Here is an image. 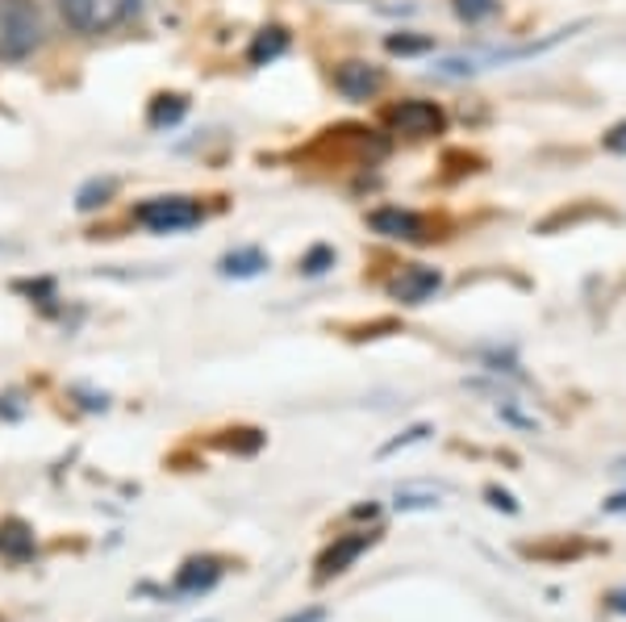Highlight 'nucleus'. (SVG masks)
Returning a JSON list of instances; mask_svg holds the SVG:
<instances>
[{"label":"nucleus","instance_id":"1","mask_svg":"<svg viewBox=\"0 0 626 622\" xmlns=\"http://www.w3.org/2000/svg\"><path fill=\"white\" fill-rule=\"evenodd\" d=\"M47 38L38 0H0V63H25Z\"/></svg>","mask_w":626,"mask_h":622},{"label":"nucleus","instance_id":"2","mask_svg":"<svg viewBox=\"0 0 626 622\" xmlns=\"http://www.w3.org/2000/svg\"><path fill=\"white\" fill-rule=\"evenodd\" d=\"M142 0H59V17L68 22V29L84 34V38H101L114 34L139 13Z\"/></svg>","mask_w":626,"mask_h":622},{"label":"nucleus","instance_id":"3","mask_svg":"<svg viewBox=\"0 0 626 622\" xmlns=\"http://www.w3.org/2000/svg\"><path fill=\"white\" fill-rule=\"evenodd\" d=\"M205 217V210L192 196H151L134 210V222L146 226L151 235H176V230H192Z\"/></svg>","mask_w":626,"mask_h":622},{"label":"nucleus","instance_id":"4","mask_svg":"<svg viewBox=\"0 0 626 622\" xmlns=\"http://www.w3.org/2000/svg\"><path fill=\"white\" fill-rule=\"evenodd\" d=\"M385 121L393 125L397 134H410V139H426V134H439L442 130V109L435 100H401L393 105Z\"/></svg>","mask_w":626,"mask_h":622},{"label":"nucleus","instance_id":"5","mask_svg":"<svg viewBox=\"0 0 626 622\" xmlns=\"http://www.w3.org/2000/svg\"><path fill=\"white\" fill-rule=\"evenodd\" d=\"M371 543H376V535H368V530H355V535H343V539H334V543H330V548L318 555V573H314V581H318V585H326L330 576H343L351 564H355V560H359V555L371 548Z\"/></svg>","mask_w":626,"mask_h":622},{"label":"nucleus","instance_id":"6","mask_svg":"<svg viewBox=\"0 0 626 622\" xmlns=\"http://www.w3.org/2000/svg\"><path fill=\"white\" fill-rule=\"evenodd\" d=\"M442 276L435 267H422V264H410L401 276L389 280V292H393L397 301H405V306H422V301H430L435 292H439Z\"/></svg>","mask_w":626,"mask_h":622},{"label":"nucleus","instance_id":"7","mask_svg":"<svg viewBox=\"0 0 626 622\" xmlns=\"http://www.w3.org/2000/svg\"><path fill=\"white\" fill-rule=\"evenodd\" d=\"M334 88L347 96V100H371V96L385 88V72L371 68V63H343L334 72Z\"/></svg>","mask_w":626,"mask_h":622},{"label":"nucleus","instance_id":"8","mask_svg":"<svg viewBox=\"0 0 626 622\" xmlns=\"http://www.w3.org/2000/svg\"><path fill=\"white\" fill-rule=\"evenodd\" d=\"M222 581V564L213 555H201V560H188L185 569L176 573V598H201L213 585Z\"/></svg>","mask_w":626,"mask_h":622},{"label":"nucleus","instance_id":"9","mask_svg":"<svg viewBox=\"0 0 626 622\" xmlns=\"http://www.w3.org/2000/svg\"><path fill=\"white\" fill-rule=\"evenodd\" d=\"M368 226L376 230V235H385V239H397V242H417L426 239L422 230V217L410 214V210H376V214L368 217Z\"/></svg>","mask_w":626,"mask_h":622},{"label":"nucleus","instance_id":"10","mask_svg":"<svg viewBox=\"0 0 626 622\" xmlns=\"http://www.w3.org/2000/svg\"><path fill=\"white\" fill-rule=\"evenodd\" d=\"M0 555H9V560H29L34 555V530L25 527L22 518H9L4 527H0Z\"/></svg>","mask_w":626,"mask_h":622},{"label":"nucleus","instance_id":"11","mask_svg":"<svg viewBox=\"0 0 626 622\" xmlns=\"http://www.w3.org/2000/svg\"><path fill=\"white\" fill-rule=\"evenodd\" d=\"M288 50V34L280 29V25H268V29H259L256 43H251V50H247V59L256 63V68H263V63H272V59H280Z\"/></svg>","mask_w":626,"mask_h":622},{"label":"nucleus","instance_id":"12","mask_svg":"<svg viewBox=\"0 0 626 622\" xmlns=\"http://www.w3.org/2000/svg\"><path fill=\"white\" fill-rule=\"evenodd\" d=\"M263 267H268V255H263L259 247H243V251H231V255L222 260V276L247 280V276H259Z\"/></svg>","mask_w":626,"mask_h":622},{"label":"nucleus","instance_id":"13","mask_svg":"<svg viewBox=\"0 0 626 622\" xmlns=\"http://www.w3.org/2000/svg\"><path fill=\"white\" fill-rule=\"evenodd\" d=\"M188 100L180 93H167V96H155L151 100V113H146V121H151V130H163V125H176V121L185 118Z\"/></svg>","mask_w":626,"mask_h":622},{"label":"nucleus","instance_id":"14","mask_svg":"<svg viewBox=\"0 0 626 622\" xmlns=\"http://www.w3.org/2000/svg\"><path fill=\"white\" fill-rule=\"evenodd\" d=\"M117 192V180L114 176H105V180H88L84 189H80V196H75V205L88 214V210H96V205H105L109 196Z\"/></svg>","mask_w":626,"mask_h":622},{"label":"nucleus","instance_id":"15","mask_svg":"<svg viewBox=\"0 0 626 622\" xmlns=\"http://www.w3.org/2000/svg\"><path fill=\"white\" fill-rule=\"evenodd\" d=\"M385 47L393 55H426V50H435V38L430 34H389Z\"/></svg>","mask_w":626,"mask_h":622},{"label":"nucleus","instance_id":"16","mask_svg":"<svg viewBox=\"0 0 626 622\" xmlns=\"http://www.w3.org/2000/svg\"><path fill=\"white\" fill-rule=\"evenodd\" d=\"M497 9H501V0H456V13H460L468 25L497 17Z\"/></svg>","mask_w":626,"mask_h":622},{"label":"nucleus","instance_id":"17","mask_svg":"<svg viewBox=\"0 0 626 622\" xmlns=\"http://www.w3.org/2000/svg\"><path fill=\"white\" fill-rule=\"evenodd\" d=\"M426 434H430V427H426V422H417V427H410V431L401 434V439H393V443H385V447H380V459H385V455H397V452H401V447H414V443H422Z\"/></svg>","mask_w":626,"mask_h":622},{"label":"nucleus","instance_id":"18","mask_svg":"<svg viewBox=\"0 0 626 622\" xmlns=\"http://www.w3.org/2000/svg\"><path fill=\"white\" fill-rule=\"evenodd\" d=\"M330 264H334V251H330V247H314V251L302 260V272H309V276H322Z\"/></svg>","mask_w":626,"mask_h":622},{"label":"nucleus","instance_id":"19","mask_svg":"<svg viewBox=\"0 0 626 622\" xmlns=\"http://www.w3.org/2000/svg\"><path fill=\"white\" fill-rule=\"evenodd\" d=\"M439 505V493H397V510H435Z\"/></svg>","mask_w":626,"mask_h":622},{"label":"nucleus","instance_id":"20","mask_svg":"<svg viewBox=\"0 0 626 622\" xmlns=\"http://www.w3.org/2000/svg\"><path fill=\"white\" fill-rule=\"evenodd\" d=\"M602 146H605V151H614V155H626V121H618V125L605 134Z\"/></svg>","mask_w":626,"mask_h":622},{"label":"nucleus","instance_id":"21","mask_svg":"<svg viewBox=\"0 0 626 622\" xmlns=\"http://www.w3.org/2000/svg\"><path fill=\"white\" fill-rule=\"evenodd\" d=\"M488 502L497 505V510H506V514H518L513 498H510V493H501V489H488Z\"/></svg>","mask_w":626,"mask_h":622},{"label":"nucleus","instance_id":"22","mask_svg":"<svg viewBox=\"0 0 626 622\" xmlns=\"http://www.w3.org/2000/svg\"><path fill=\"white\" fill-rule=\"evenodd\" d=\"M284 622H326V610L322 606H309V610H302V614H293V619Z\"/></svg>","mask_w":626,"mask_h":622},{"label":"nucleus","instance_id":"23","mask_svg":"<svg viewBox=\"0 0 626 622\" xmlns=\"http://www.w3.org/2000/svg\"><path fill=\"white\" fill-rule=\"evenodd\" d=\"M605 606H610L614 614H626V585H623V589H614V594L605 598Z\"/></svg>","mask_w":626,"mask_h":622},{"label":"nucleus","instance_id":"24","mask_svg":"<svg viewBox=\"0 0 626 622\" xmlns=\"http://www.w3.org/2000/svg\"><path fill=\"white\" fill-rule=\"evenodd\" d=\"M605 510H610V514H614V510H626V498H614V502L605 505Z\"/></svg>","mask_w":626,"mask_h":622}]
</instances>
